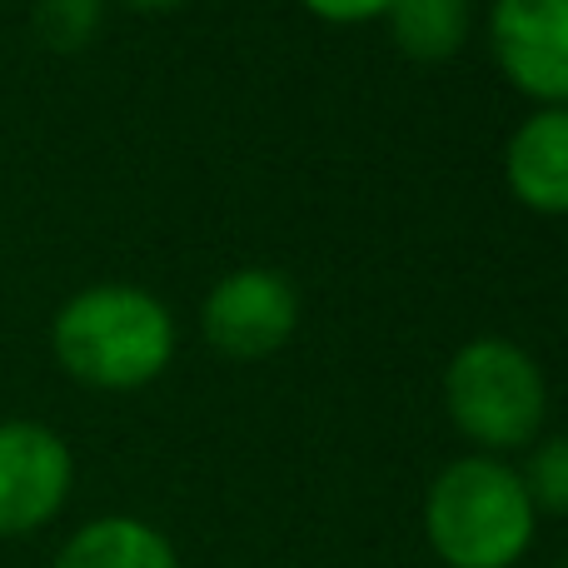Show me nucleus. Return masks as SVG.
Segmentation results:
<instances>
[{"label": "nucleus", "instance_id": "f257e3e1", "mask_svg": "<svg viewBox=\"0 0 568 568\" xmlns=\"http://www.w3.org/2000/svg\"><path fill=\"white\" fill-rule=\"evenodd\" d=\"M170 314L155 294L130 284H100L60 310L55 354L80 384L95 389H140L170 359Z\"/></svg>", "mask_w": 568, "mask_h": 568}, {"label": "nucleus", "instance_id": "f03ea898", "mask_svg": "<svg viewBox=\"0 0 568 568\" xmlns=\"http://www.w3.org/2000/svg\"><path fill=\"white\" fill-rule=\"evenodd\" d=\"M424 529L449 568H509L534 539V504L499 459H459L434 479Z\"/></svg>", "mask_w": 568, "mask_h": 568}, {"label": "nucleus", "instance_id": "7ed1b4c3", "mask_svg": "<svg viewBox=\"0 0 568 568\" xmlns=\"http://www.w3.org/2000/svg\"><path fill=\"white\" fill-rule=\"evenodd\" d=\"M449 419L484 449H519L544 424V374L519 344L474 339L449 359L444 374Z\"/></svg>", "mask_w": 568, "mask_h": 568}, {"label": "nucleus", "instance_id": "20e7f679", "mask_svg": "<svg viewBox=\"0 0 568 568\" xmlns=\"http://www.w3.org/2000/svg\"><path fill=\"white\" fill-rule=\"evenodd\" d=\"M70 449L45 424H0V539L55 519L70 494Z\"/></svg>", "mask_w": 568, "mask_h": 568}, {"label": "nucleus", "instance_id": "39448f33", "mask_svg": "<svg viewBox=\"0 0 568 568\" xmlns=\"http://www.w3.org/2000/svg\"><path fill=\"white\" fill-rule=\"evenodd\" d=\"M300 324V300L270 270H235L205 300V339L230 359H265Z\"/></svg>", "mask_w": 568, "mask_h": 568}, {"label": "nucleus", "instance_id": "423d86ee", "mask_svg": "<svg viewBox=\"0 0 568 568\" xmlns=\"http://www.w3.org/2000/svg\"><path fill=\"white\" fill-rule=\"evenodd\" d=\"M494 55L534 100L568 105V0H499Z\"/></svg>", "mask_w": 568, "mask_h": 568}, {"label": "nucleus", "instance_id": "0eeeda50", "mask_svg": "<svg viewBox=\"0 0 568 568\" xmlns=\"http://www.w3.org/2000/svg\"><path fill=\"white\" fill-rule=\"evenodd\" d=\"M509 185L524 205L544 215H568V105L539 110L509 140Z\"/></svg>", "mask_w": 568, "mask_h": 568}, {"label": "nucleus", "instance_id": "6e6552de", "mask_svg": "<svg viewBox=\"0 0 568 568\" xmlns=\"http://www.w3.org/2000/svg\"><path fill=\"white\" fill-rule=\"evenodd\" d=\"M55 568H180L160 529L140 519H95L60 549Z\"/></svg>", "mask_w": 568, "mask_h": 568}, {"label": "nucleus", "instance_id": "1a4fd4ad", "mask_svg": "<svg viewBox=\"0 0 568 568\" xmlns=\"http://www.w3.org/2000/svg\"><path fill=\"white\" fill-rule=\"evenodd\" d=\"M389 26L404 55L449 60L469 30V0H389Z\"/></svg>", "mask_w": 568, "mask_h": 568}, {"label": "nucleus", "instance_id": "9d476101", "mask_svg": "<svg viewBox=\"0 0 568 568\" xmlns=\"http://www.w3.org/2000/svg\"><path fill=\"white\" fill-rule=\"evenodd\" d=\"M100 26V0H40L36 6V30L45 45L55 50H80Z\"/></svg>", "mask_w": 568, "mask_h": 568}, {"label": "nucleus", "instance_id": "9b49d317", "mask_svg": "<svg viewBox=\"0 0 568 568\" xmlns=\"http://www.w3.org/2000/svg\"><path fill=\"white\" fill-rule=\"evenodd\" d=\"M524 489H529L534 509L568 514V434L549 439L539 454H534L529 474H524Z\"/></svg>", "mask_w": 568, "mask_h": 568}, {"label": "nucleus", "instance_id": "f8f14e48", "mask_svg": "<svg viewBox=\"0 0 568 568\" xmlns=\"http://www.w3.org/2000/svg\"><path fill=\"white\" fill-rule=\"evenodd\" d=\"M304 6L324 20H369L379 10H389V0H304Z\"/></svg>", "mask_w": 568, "mask_h": 568}, {"label": "nucleus", "instance_id": "ddd939ff", "mask_svg": "<svg viewBox=\"0 0 568 568\" xmlns=\"http://www.w3.org/2000/svg\"><path fill=\"white\" fill-rule=\"evenodd\" d=\"M125 6H140V10H165V6H180V0H125Z\"/></svg>", "mask_w": 568, "mask_h": 568}]
</instances>
